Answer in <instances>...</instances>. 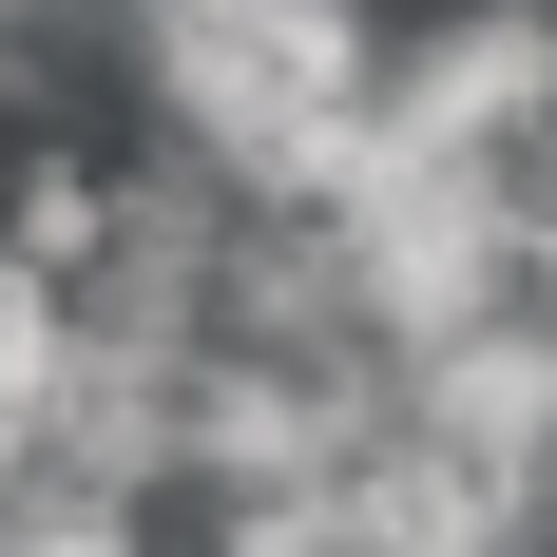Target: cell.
<instances>
[{
    "label": "cell",
    "mask_w": 557,
    "mask_h": 557,
    "mask_svg": "<svg viewBox=\"0 0 557 557\" xmlns=\"http://www.w3.org/2000/svg\"><path fill=\"white\" fill-rule=\"evenodd\" d=\"M385 115L481 173H557V0H385Z\"/></svg>",
    "instance_id": "2"
},
{
    "label": "cell",
    "mask_w": 557,
    "mask_h": 557,
    "mask_svg": "<svg viewBox=\"0 0 557 557\" xmlns=\"http://www.w3.org/2000/svg\"><path fill=\"white\" fill-rule=\"evenodd\" d=\"M173 557H366V519H346V481H250V500L173 519Z\"/></svg>",
    "instance_id": "5"
},
{
    "label": "cell",
    "mask_w": 557,
    "mask_h": 557,
    "mask_svg": "<svg viewBox=\"0 0 557 557\" xmlns=\"http://www.w3.org/2000/svg\"><path fill=\"white\" fill-rule=\"evenodd\" d=\"M77 385H97V308H77V270L0 250V481H39V461L77 443Z\"/></svg>",
    "instance_id": "3"
},
{
    "label": "cell",
    "mask_w": 557,
    "mask_h": 557,
    "mask_svg": "<svg viewBox=\"0 0 557 557\" xmlns=\"http://www.w3.org/2000/svg\"><path fill=\"white\" fill-rule=\"evenodd\" d=\"M115 39H135V115L270 212L385 115V0H135Z\"/></svg>",
    "instance_id": "1"
},
{
    "label": "cell",
    "mask_w": 557,
    "mask_h": 557,
    "mask_svg": "<svg viewBox=\"0 0 557 557\" xmlns=\"http://www.w3.org/2000/svg\"><path fill=\"white\" fill-rule=\"evenodd\" d=\"M0 557H173V500L39 461V481H0Z\"/></svg>",
    "instance_id": "4"
}]
</instances>
